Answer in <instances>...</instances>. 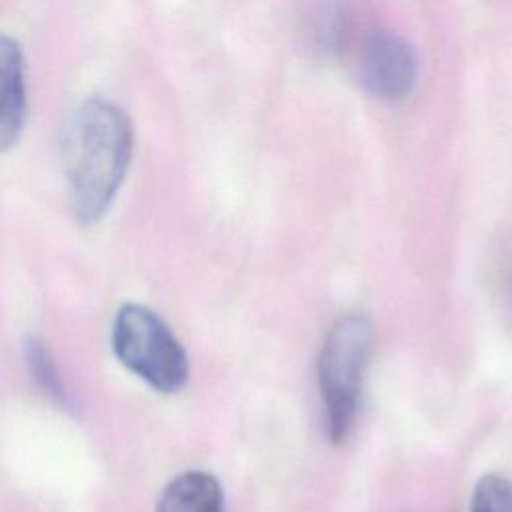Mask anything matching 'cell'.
I'll list each match as a JSON object with an SVG mask.
<instances>
[{
    "instance_id": "obj_3",
    "label": "cell",
    "mask_w": 512,
    "mask_h": 512,
    "mask_svg": "<svg viewBox=\"0 0 512 512\" xmlns=\"http://www.w3.org/2000/svg\"><path fill=\"white\" fill-rule=\"evenodd\" d=\"M112 350L138 378L162 394L188 380V356L168 324L142 304H124L112 324Z\"/></svg>"
},
{
    "instance_id": "obj_8",
    "label": "cell",
    "mask_w": 512,
    "mask_h": 512,
    "mask_svg": "<svg viewBox=\"0 0 512 512\" xmlns=\"http://www.w3.org/2000/svg\"><path fill=\"white\" fill-rule=\"evenodd\" d=\"M470 512H512V482L500 474H484L474 486Z\"/></svg>"
},
{
    "instance_id": "obj_2",
    "label": "cell",
    "mask_w": 512,
    "mask_h": 512,
    "mask_svg": "<svg viewBox=\"0 0 512 512\" xmlns=\"http://www.w3.org/2000/svg\"><path fill=\"white\" fill-rule=\"evenodd\" d=\"M370 348L372 324L364 312L338 316L324 338L318 356V384L326 434L332 444H344L352 434Z\"/></svg>"
},
{
    "instance_id": "obj_6",
    "label": "cell",
    "mask_w": 512,
    "mask_h": 512,
    "mask_svg": "<svg viewBox=\"0 0 512 512\" xmlns=\"http://www.w3.org/2000/svg\"><path fill=\"white\" fill-rule=\"evenodd\" d=\"M158 512H224L222 486L210 472H182L164 486Z\"/></svg>"
},
{
    "instance_id": "obj_7",
    "label": "cell",
    "mask_w": 512,
    "mask_h": 512,
    "mask_svg": "<svg viewBox=\"0 0 512 512\" xmlns=\"http://www.w3.org/2000/svg\"><path fill=\"white\" fill-rule=\"evenodd\" d=\"M312 18L318 50L326 56L342 52L352 28L350 0H316Z\"/></svg>"
},
{
    "instance_id": "obj_4",
    "label": "cell",
    "mask_w": 512,
    "mask_h": 512,
    "mask_svg": "<svg viewBox=\"0 0 512 512\" xmlns=\"http://www.w3.org/2000/svg\"><path fill=\"white\" fill-rule=\"evenodd\" d=\"M360 82L366 92L384 102H398L412 94L418 82L414 48L394 32H374L360 54Z\"/></svg>"
},
{
    "instance_id": "obj_5",
    "label": "cell",
    "mask_w": 512,
    "mask_h": 512,
    "mask_svg": "<svg viewBox=\"0 0 512 512\" xmlns=\"http://www.w3.org/2000/svg\"><path fill=\"white\" fill-rule=\"evenodd\" d=\"M28 96L20 44L0 34V154L8 152L26 126Z\"/></svg>"
},
{
    "instance_id": "obj_1",
    "label": "cell",
    "mask_w": 512,
    "mask_h": 512,
    "mask_svg": "<svg viewBox=\"0 0 512 512\" xmlns=\"http://www.w3.org/2000/svg\"><path fill=\"white\" fill-rule=\"evenodd\" d=\"M58 148L70 210L80 224L92 226L124 184L134 150L132 120L112 100L86 98L66 116Z\"/></svg>"
},
{
    "instance_id": "obj_9",
    "label": "cell",
    "mask_w": 512,
    "mask_h": 512,
    "mask_svg": "<svg viewBox=\"0 0 512 512\" xmlns=\"http://www.w3.org/2000/svg\"><path fill=\"white\" fill-rule=\"evenodd\" d=\"M26 364H28L32 378L40 384V388L46 394H50L54 400L66 402V392L56 374V368H54L46 348L36 338H28V342H26Z\"/></svg>"
}]
</instances>
